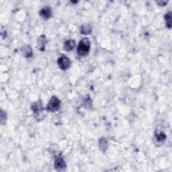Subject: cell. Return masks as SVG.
I'll use <instances>...</instances> for the list:
<instances>
[{
  "label": "cell",
  "mask_w": 172,
  "mask_h": 172,
  "mask_svg": "<svg viewBox=\"0 0 172 172\" xmlns=\"http://www.w3.org/2000/svg\"><path fill=\"white\" fill-rule=\"evenodd\" d=\"M90 50V42L88 38H84L79 41L77 47V53L82 57H86L88 54Z\"/></svg>",
  "instance_id": "1"
},
{
  "label": "cell",
  "mask_w": 172,
  "mask_h": 172,
  "mask_svg": "<svg viewBox=\"0 0 172 172\" xmlns=\"http://www.w3.org/2000/svg\"><path fill=\"white\" fill-rule=\"evenodd\" d=\"M31 109L34 112L35 118L37 121H39V118H40V120L43 118L44 108L43 104H42L41 100H38V101H37L32 104L31 106Z\"/></svg>",
  "instance_id": "2"
},
{
  "label": "cell",
  "mask_w": 172,
  "mask_h": 172,
  "mask_svg": "<svg viewBox=\"0 0 172 172\" xmlns=\"http://www.w3.org/2000/svg\"><path fill=\"white\" fill-rule=\"evenodd\" d=\"M61 101L56 96H53L47 106V110L49 112H56L60 108Z\"/></svg>",
  "instance_id": "3"
},
{
  "label": "cell",
  "mask_w": 172,
  "mask_h": 172,
  "mask_svg": "<svg viewBox=\"0 0 172 172\" xmlns=\"http://www.w3.org/2000/svg\"><path fill=\"white\" fill-rule=\"evenodd\" d=\"M57 63L60 69L62 70H67V69H69L71 65L70 60L69 59V58L65 56H62L59 57V59H58Z\"/></svg>",
  "instance_id": "4"
},
{
  "label": "cell",
  "mask_w": 172,
  "mask_h": 172,
  "mask_svg": "<svg viewBox=\"0 0 172 172\" xmlns=\"http://www.w3.org/2000/svg\"><path fill=\"white\" fill-rule=\"evenodd\" d=\"M54 167L57 171H64L66 168V164L63 158L57 157L54 161Z\"/></svg>",
  "instance_id": "5"
},
{
  "label": "cell",
  "mask_w": 172,
  "mask_h": 172,
  "mask_svg": "<svg viewBox=\"0 0 172 172\" xmlns=\"http://www.w3.org/2000/svg\"><path fill=\"white\" fill-rule=\"evenodd\" d=\"M40 16L44 20L50 18L52 16V10L50 7H44L40 11Z\"/></svg>",
  "instance_id": "6"
},
{
  "label": "cell",
  "mask_w": 172,
  "mask_h": 172,
  "mask_svg": "<svg viewBox=\"0 0 172 172\" xmlns=\"http://www.w3.org/2000/svg\"><path fill=\"white\" fill-rule=\"evenodd\" d=\"M21 51L22 54L26 58H30L33 54V51H32V49L29 45H24V46L22 47Z\"/></svg>",
  "instance_id": "7"
},
{
  "label": "cell",
  "mask_w": 172,
  "mask_h": 172,
  "mask_svg": "<svg viewBox=\"0 0 172 172\" xmlns=\"http://www.w3.org/2000/svg\"><path fill=\"white\" fill-rule=\"evenodd\" d=\"M47 44V38L44 35H42L38 38L37 46L38 49L41 51H44L45 49V46Z\"/></svg>",
  "instance_id": "8"
},
{
  "label": "cell",
  "mask_w": 172,
  "mask_h": 172,
  "mask_svg": "<svg viewBox=\"0 0 172 172\" xmlns=\"http://www.w3.org/2000/svg\"><path fill=\"white\" fill-rule=\"evenodd\" d=\"M92 26H91L90 24H85L81 26L80 32L81 33L84 35H88L92 32Z\"/></svg>",
  "instance_id": "9"
},
{
  "label": "cell",
  "mask_w": 172,
  "mask_h": 172,
  "mask_svg": "<svg viewBox=\"0 0 172 172\" xmlns=\"http://www.w3.org/2000/svg\"><path fill=\"white\" fill-rule=\"evenodd\" d=\"M75 46V41L73 40H68L64 44V48L67 51H70L73 49Z\"/></svg>",
  "instance_id": "10"
},
{
  "label": "cell",
  "mask_w": 172,
  "mask_h": 172,
  "mask_svg": "<svg viewBox=\"0 0 172 172\" xmlns=\"http://www.w3.org/2000/svg\"><path fill=\"white\" fill-rule=\"evenodd\" d=\"M165 139H166V135H165V133L163 132L156 133L155 135V140L156 141L157 143L158 144H161L163 142H164Z\"/></svg>",
  "instance_id": "11"
},
{
  "label": "cell",
  "mask_w": 172,
  "mask_h": 172,
  "mask_svg": "<svg viewBox=\"0 0 172 172\" xmlns=\"http://www.w3.org/2000/svg\"><path fill=\"white\" fill-rule=\"evenodd\" d=\"M99 148L102 151H106L108 148V141L104 138H101L98 142Z\"/></svg>",
  "instance_id": "12"
},
{
  "label": "cell",
  "mask_w": 172,
  "mask_h": 172,
  "mask_svg": "<svg viewBox=\"0 0 172 172\" xmlns=\"http://www.w3.org/2000/svg\"><path fill=\"white\" fill-rule=\"evenodd\" d=\"M165 23H166V26L168 28H171V12H169L166 14L165 15Z\"/></svg>",
  "instance_id": "13"
},
{
  "label": "cell",
  "mask_w": 172,
  "mask_h": 172,
  "mask_svg": "<svg viewBox=\"0 0 172 172\" xmlns=\"http://www.w3.org/2000/svg\"><path fill=\"white\" fill-rule=\"evenodd\" d=\"M158 4L159 5H162V6H165V5H166V4H167V2H158Z\"/></svg>",
  "instance_id": "14"
}]
</instances>
